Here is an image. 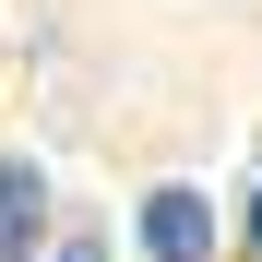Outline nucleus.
Segmentation results:
<instances>
[{"label": "nucleus", "instance_id": "obj_4", "mask_svg": "<svg viewBox=\"0 0 262 262\" xmlns=\"http://www.w3.org/2000/svg\"><path fill=\"white\" fill-rule=\"evenodd\" d=\"M0 262H36V238H24V227H0Z\"/></svg>", "mask_w": 262, "mask_h": 262}, {"label": "nucleus", "instance_id": "obj_3", "mask_svg": "<svg viewBox=\"0 0 262 262\" xmlns=\"http://www.w3.org/2000/svg\"><path fill=\"white\" fill-rule=\"evenodd\" d=\"M60 262H107V238H96V227H72V238H60Z\"/></svg>", "mask_w": 262, "mask_h": 262}, {"label": "nucleus", "instance_id": "obj_2", "mask_svg": "<svg viewBox=\"0 0 262 262\" xmlns=\"http://www.w3.org/2000/svg\"><path fill=\"white\" fill-rule=\"evenodd\" d=\"M0 227H48V167H36V155H0Z\"/></svg>", "mask_w": 262, "mask_h": 262}, {"label": "nucleus", "instance_id": "obj_5", "mask_svg": "<svg viewBox=\"0 0 262 262\" xmlns=\"http://www.w3.org/2000/svg\"><path fill=\"white\" fill-rule=\"evenodd\" d=\"M238 238H250V262H262V191H250V214H238Z\"/></svg>", "mask_w": 262, "mask_h": 262}, {"label": "nucleus", "instance_id": "obj_1", "mask_svg": "<svg viewBox=\"0 0 262 262\" xmlns=\"http://www.w3.org/2000/svg\"><path fill=\"white\" fill-rule=\"evenodd\" d=\"M131 238H143V262H214V203L191 179H155L143 214H131Z\"/></svg>", "mask_w": 262, "mask_h": 262}]
</instances>
